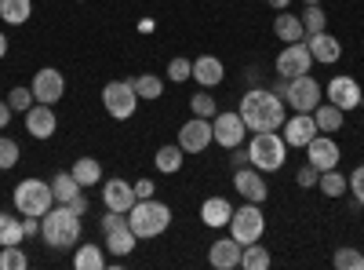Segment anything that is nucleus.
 <instances>
[{
	"mask_svg": "<svg viewBox=\"0 0 364 270\" xmlns=\"http://www.w3.org/2000/svg\"><path fill=\"white\" fill-rule=\"evenodd\" d=\"M135 245H139V237H135V230H132L128 223H120V227H113V230L106 234V249H109L117 259L132 256V252H135Z\"/></svg>",
	"mask_w": 364,
	"mask_h": 270,
	"instance_id": "23",
	"label": "nucleus"
},
{
	"mask_svg": "<svg viewBox=\"0 0 364 270\" xmlns=\"http://www.w3.org/2000/svg\"><path fill=\"white\" fill-rule=\"evenodd\" d=\"M230 165H233V172H237V168H248V165H252V161H248V146H233V150H230Z\"/></svg>",
	"mask_w": 364,
	"mask_h": 270,
	"instance_id": "44",
	"label": "nucleus"
},
{
	"mask_svg": "<svg viewBox=\"0 0 364 270\" xmlns=\"http://www.w3.org/2000/svg\"><path fill=\"white\" fill-rule=\"evenodd\" d=\"M233 190L245 197V201H255V204H262L266 197H269V187L262 183V172L259 168H237L233 172Z\"/></svg>",
	"mask_w": 364,
	"mask_h": 270,
	"instance_id": "15",
	"label": "nucleus"
},
{
	"mask_svg": "<svg viewBox=\"0 0 364 270\" xmlns=\"http://www.w3.org/2000/svg\"><path fill=\"white\" fill-rule=\"evenodd\" d=\"M273 66H277V77H288V81H291V77H302V73H310V70H314V55H310L306 41L284 44Z\"/></svg>",
	"mask_w": 364,
	"mask_h": 270,
	"instance_id": "9",
	"label": "nucleus"
},
{
	"mask_svg": "<svg viewBox=\"0 0 364 270\" xmlns=\"http://www.w3.org/2000/svg\"><path fill=\"white\" fill-rule=\"evenodd\" d=\"M77 4H80V0H77Z\"/></svg>",
	"mask_w": 364,
	"mask_h": 270,
	"instance_id": "53",
	"label": "nucleus"
},
{
	"mask_svg": "<svg viewBox=\"0 0 364 270\" xmlns=\"http://www.w3.org/2000/svg\"><path fill=\"white\" fill-rule=\"evenodd\" d=\"M73 266H77V270H102V266H106V256H102L99 245H77Z\"/></svg>",
	"mask_w": 364,
	"mask_h": 270,
	"instance_id": "30",
	"label": "nucleus"
},
{
	"mask_svg": "<svg viewBox=\"0 0 364 270\" xmlns=\"http://www.w3.org/2000/svg\"><path fill=\"white\" fill-rule=\"evenodd\" d=\"M190 110H193V117H208V121H211V117H215V113H219V106H215V99H211L208 92H197V95L190 99Z\"/></svg>",
	"mask_w": 364,
	"mask_h": 270,
	"instance_id": "40",
	"label": "nucleus"
},
{
	"mask_svg": "<svg viewBox=\"0 0 364 270\" xmlns=\"http://www.w3.org/2000/svg\"><path fill=\"white\" fill-rule=\"evenodd\" d=\"M211 142H215V135H211V121H208V117H193V121H186L178 128L182 154H204Z\"/></svg>",
	"mask_w": 364,
	"mask_h": 270,
	"instance_id": "11",
	"label": "nucleus"
},
{
	"mask_svg": "<svg viewBox=\"0 0 364 270\" xmlns=\"http://www.w3.org/2000/svg\"><path fill=\"white\" fill-rule=\"evenodd\" d=\"M29 15H33L29 0H0V19L8 26H22V22H29Z\"/></svg>",
	"mask_w": 364,
	"mask_h": 270,
	"instance_id": "28",
	"label": "nucleus"
},
{
	"mask_svg": "<svg viewBox=\"0 0 364 270\" xmlns=\"http://www.w3.org/2000/svg\"><path fill=\"white\" fill-rule=\"evenodd\" d=\"M66 208H70V212H77V216H87V208H91V201H87V197H84V190H80V194H77V197H73V201H70Z\"/></svg>",
	"mask_w": 364,
	"mask_h": 270,
	"instance_id": "46",
	"label": "nucleus"
},
{
	"mask_svg": "<svg viewBox=\"0 0 364 270\" xmlns=\"http://www.w3.org/2000/svg\"><path fill=\"white\" fill-rule=\"evenodd\" d=\"M273 33H277L284 44H299V41H306V29H302V19L291 15V11H281L277 22H273Z\"/></svg>",
	"mask_w": 364,
	"mask_h": 270,
	"instance_id": "24",
	"label": "nucleus"
},
{
	"mask_svg": "<svg viewBox=\"0 0 364 270\" xmlns=\"http://www.w3.org/2000/svg\"><path fill=\"white\" fill-rule=\"evenodd\" d=\"M29 259L18 245H4V252H0V270H26Z\"/></svg>",
	"mask_w": 364,
	"mask_h": 270,
	"instance_id": "37",
	"label": "nucleus"
},
{
	"mask_svg": "<svg viewBox=\"0 0 364 270\" xmlns=\"http://www.w3.org/2000/svg\"><path fill=\"white\" fill-rule=\"evenodd\" d=\"M211 135H215V142H219V146L233 150V146H240V142H245V135H248V125L240 121V113L226 110V113H215V117H211Z\"/></svg>",
	"mask_w": 364,
	"mask_h": 270,
	"instance_id": "10",
	"label": "nucleus"
},
{
	"mask_svg": "<svg viewBox=\"0 0 364 270\" xmlns=\"http://www.w3.org/2000/svg\"><path fill=\"white\" fill-rule=\"evenodd\" d=\"M18 142L11 139V135H0V172H8V168H15L18 165Z\"/></svg>",
	"mask_w": 364,
	"mask_h": 270,
	"instance_id": "36",
	"label": "nucleus"
},
{
	"mask_svg": "<svg viewBox=\"0 0 364 270\" xmlns=\"http://www.w3.org/2000/svg\"><path fill=\"white\" fill-rule=\"evenodd\" d=\"M80 216L70 212L66 204H58V208H48V212L41 216V237H44V245L55 249V252H63V249H77L80 242Z\"/></svg>",
	"mask_w": 364,
	"mask_h": 270,
	"instance_id": "2",
	"label": "nucleus"
},
{
	"mask_svg": "<svg viewBox=\"0 0 364 270\" xmlns=\"http://www.w3.org/2000/svg\"><path fill=\"white\" fill-rule=\"evenodd\" d=\"M240 266H245V270H266V266H269L266 245H259V242L245 245V252H240Z\"/></svg>",
	"mask_w": 364,
	"mask_h": 270,
	"instance_id": "34",
	"label": "nucleus"
},
{
	"mask_svg": "<svg viewBox=\"0 0 364 270\" xmlns=\"http://www.w3.org/2000/svg\"><path fill=\"white\" fill-rule=\"evenodd\" d=\"M22 230H26V237L41 234V216H22Z\"/></svg>",
	"mask_w": 364,
	"mask_h": 270,
	"instance_id": "48",
	"label": "nucleus"
},
{
	"mask_svg": "<svg viewBox=\"0 0 364 270\" xmlns=\"http://www.w3.org/2000/svg\"><path fill=\"white\" fill-rule=\"evenodd\" d=\"M84 187L73 179V172H58L55 179H51V194H55V204H70L77 194H80Z\"/></svg>",
	"mask_w": 364,
	"mask_h": 270,
	"instance_id": "27",
	"label": "nucleus"
},
{
	"mask_svg": "<svg viewBox=\"0 0 364 270\" xmlns=\"http://www.w3.org/2000/svg\"><path fill=\"white\" fill-rule=\"evenodd\" d=\"M22 219L18 216H8V212H0V245H22Z\"/></svg>",
	"mask_w": 364,
	"mask_h": 270,
	"instance_id": "32",
	"label": "nucleus"
},
{
	"mask_svg": "<svg viewBox=\"0 0 364 270\" xmlns=\"http://www.w3.org/2000/svg\"><path fill=\"white\" fill-rule=\"evenodd\" d=\"M154 165H157V172L175 175V172L182 168V146H178V142H175V146H161L157 157H154Z\"/></svg>",
	"mask_w": 364,
	"mask_h": 270,
	"instance_id": "31",
	"label": "nucleus"
},
{
	"mask_svg": "<svg viewBox=\"0 0 364 270\" xmlns=\"http://www.w3.org/2000/svg\"><path fill=\"white\" fill-rule=\"evenodd\" d=\"M33 99L37 103H48V106H55L58 99L66 95V77H63V70H55V66H44V70H37V77H33Z\"/></svg>",
	"mask_w": 364,
	"mask_h": 270,
	"instance_id": "12",
	"label": "nucleus"
},
{
	"mask_svg": "<svg viewBox=\"0 0 364 270\" xmlns=\"http://www.w3.org/2000/svg\"><path fill=\"white\" fill-rule=\"evenodd\" d=\"M240 121L248 125V132H277L284 125V99L273 95L269 88H252L240 99Z\"/></svg>",
	"mask_w": 364,
	"mask_h": 270,
	"instance_id": "1",
	"label": "nucleus"
},
{
	"mask_svg": "<svg viewBox=\"0 0 364 270\" xmlns=\"http://www.w3.org/2000/svg\"><path fill=\"white\" fill-rule=\"evenodd\" d=\"M240 252H245V245H240L237 237H223V242L211 245L208 263L215 266V270H237L240 266Z\"/></svg>",
	"mask_w": 364,
	"mask_h": 270,
	"instance_id": "20",
	"label": "nucleus"
},
{
	"mask_svg": "<svg viewBox=\"0 0 364 270\" xmlns=\"http://www.w3.org/2000/svg\"><path fill=\"white\" fill-rule=\"evenodd\" d=\"M284 157H288L284 135H277V132H252V142H248L252 168H259V172H281Z\"/></svg>",
	"mask_w": 364,
	"mask_h": 270,
	"instance_id": "4",
	"label": "nucleus"
},
{
	"mask_svg": "<svg viewBox=\"0 0 364 270\" xmlns=\"http://www.w3.org/2000/svg\"><path fill=\"white\" fill-rule=\"evenodd\" d=\"M343 117H346V110H339L336 103H321V106L314 110L317 132H324V135H336V132L343 128Z\"/></svg>",
	"mask_w": 364,
	"mask_h": 270,
	"instance_id": "25",
	"label": "nucleus"
},
{
	"mask_svg": "<svg viewBox=\"0 0 364 270\" xmlns=\"http://www.w3.org/2000/svg\"><path fill=\"white\" fill-rule=\"evenodd\" d=\"M4 55H8V37L0 33V58H4Z\"/></svg>",
	"mask_w": 364,
	"mask_h": 270,
	"instance_id": "51",
	"label": "nucleus"
},
{
	"mask_svg": "<svg viewBox=\"0 0 364 270\" xmlns=\"http://www.w3.org/2000/svg\"><path fill=\"white\" fill-rule=\"evenodd\" d=\"M128 227L135 230L139 242H149V237H161L168 227H171V208L157 197H146V201H135L132 212H128Z\"/></svg>",
	"mask_w": 364,
	"mask_h": 270,
	"instance_id": "3",
	"label": "nucleus"
},
{
	"mask_svg": "<svg viewBox=\"0 0 364 270\" xmlns=\"http://www.w3.org/2000/svg\"><path fill=\"white\" fill-rule=\"evenodd\" d=\"M154 190H157V187H154V179H139V183H135V197H139V201L154 197Z\"/></svg>",
	"mask_w": 364,
	"mask_h": 270,
	"instance_id": "47",
	"label": "nucleus"
},
{
	"mask_svg": "<svg viewBox=\"0 0 364 270\" xmlns=\"http://www.w3.org/2000/svg\"><path fill=\"white\" fill-rule=\"evenodd\" d=\"M346 183H350V194L357 197V204H364V165H357V168L346 175Z\"/></svg>",
	"mask_w": 364,
	"mask_h": 270,
	"instance_id": "42",
	"label": "nucleus"
},
{
	"mask_svg": "<svg viewBox=\"0 0 364 270\" xmlns=\"http://www.w3.org/2000/svg\"><path fill=\"white\" fill-rule=\"evenodd\" d=\"M55 128H58V117H55V110L48 103H33L26 110V132L33 139H51Z\"/></svg>",
	"mask_w": 364,
	"mask_h": 270,
	"instance_id": "18",
	"label": "nucleus"
},
{
	"mask_svg": "<svg viewBox=\"0 0 364 270\" xmlns=\"http://www.w3.org/2000/svg\"><path fill=\"white\" fill-rule=\"evenodd\" d=\"M70 172H73V179H77L80 187H99L102 183V165L95 157H77Z\"/></svg>",
	"mask_w": 364,
	"mask_h": 270,
	"instance_id": "26",
	"label": "nucleus"
},
{
	"mask_svg": "<svg viewBox=\"0 0 364 270\" xmlns=\"http://www.w3.org/2000/svg\"><path fill=\"white\" fill-rule=\"evenodd\" d=\"M262 230H266V216H262V208L255 201L233 208V216H230V237H237L240 245H252V242H259V237H262Z\"/></svg>",
	"mask_w": 364,
	"mask_h": 270,
	"instance_id": "8",
	"label": "nucleus"
},
{
	"mask_svg": "<svg viewBox=\"0 0 364 270\" xmlns=\"http://www.w3.org/2000/svg\"><path fill=\"white\" fill-rule=\"evenodd\" d=\"M135 183H124V179H106L102 183V204L113 208V212H132V204H135Z\"/></svg>",
	"mask_w": 364,
	"mask_h": 270,
	"instance_id": "16",
	"label": "nucleus"
},
{
	"mask_svg": "<svg viewBox=\"0 0 364 270\" xmlns=\"http://www.w3.org/2000/svg\"><path fill=\"white\" fill-rule=\"evenodd\" d=\"M317 179H321V172L306 161V168H299V175H295V187L299 190H310V187H317Z\"/></svg>",
	"mask_w": 364,
	"mask_h": 270,
	"instance_id": "43",
	"label": "nucleus"
},
{
	"mask_svg": "<svg viewBox=\"0 0 364 270\" xmlns=\"http://www.w3.org/2000/svg\"><path fill=\"white\" fill-rule=\"evenodd\" d=\"M11 113H15V110H11L8 103H0V128H8V125H11Z\"/></svg>",
	"mask_w": 364,
	"mask_h": 270,
	"instance_id": "49",
	"label": "nucleus"
},
{
	"mask_svg": "<svg viewBox=\"0 0 364 270\" xmlns=\"http://www.w3.org/2000/svg\"><path fill=\"white\" fill-rule=\"evenodd\" d=\"M339 142L331 139V135H324V132H317L310 142H306V161L317 168V172H328V168H336L339 165Z\"/></svg>",
	"mask_w": 364,
	"mask_h": 270,
	"instance_id": "13",
	"label": "nucleus"
},
{
	"mask_svg": "<svg viewBox=\"0 0 364 270\" xmlns=\"http://www.w3.org/2000/svg\"><path fill=\"white\" fill-rule=\"evenodd\" d=\"M132 84H135V95L139 99H161V92H164V81L161 77H154V73H142V77H132Z\"/></svg>",
	"mask_w": 364,
	"mask_h": 270,
	"instance_id": "33",
	"label": "nucleus"
},
{
	"mask_svg": "<svg viewBox=\"0 0 364 270\" xmlns=\"http://www.w3.org/2000/svg\"><path fill=\"white\" fill-rule=\"evenodd\" d=\"M331 263H336L339 270H364V252H357V249H339L336 256H331Z\"/></svg>",
	"mask_w": 364,
	"mask_h": 270,
	"instance_id": "38",
	"label": "nucleus"
},
{
	"mask_svg": "<svg viewBox=\"0 0 364 270\" xmlns=\"http://www.w3.org/2000/svg\"><path fill=\"white\" fill-rule=\"evenodd\" d=\"M302 4H321V0H302Z\"/></svg>",
	"mask_w": 364,
	"mask_h": 270,
	"instance_id": "52",
	"label": "nucleus"
},
{
	"mask_svg": "<svg viewBox=\"0 0 364 270\" xmlns=\"http://www.w3.org/2000/svg\"><path fill=\"white\" fill-rule=\"evenodd\" d=\"M120 223H128V216H124V212H113V208H106V216H102V234H109V230L120 227Z\"/></svg>",
	"mask_w": 364,
	"mask_h": 270,
	"instance_id": "45",
	"label": "nucleus"
},
{
	"mask_svg": "<svg viewBox=\"0 0 364 270\" xmlns=\"http://www.w3.org/2000/svg\"><path fill=\"white\" fill-rule=\"evenodd\" d=\"M223 77H226V70H223V63L215 55H200L193 63V81L200 88H215V84H223Z\"/></svg>",
	"mask_w": 364,
	"mask_h": 270,
	"instance_id": "22",
	"label": "nucleus"
},
{
	"mask_svg": "<svg viewBox=\"0 0 364 270\" xmlns=\"http://www.w3.org/2000/svg\"><path fill=\"white\" fill-rule=\"evenodd\" d=\"M284 132V142L288 146H302L306 150V142L317 135V121H314V113H291V117H284V125H281Z\"/></svg>",
	"mask_w": 364,
	"mask_h": 270,
	"instance_id": "17",
	"label": "nucleus"
},
{
	"mask_svg": "<svg viewBox=\"0 0 364 270\" xmlns=\"http://www.w3.org/2000/svg\"><path fill=\"white\" fill-rule=\"evenodd\" d=\"M266 4H269V8H277V11H284V8L291 4V0H266Z\"/></svg>",
	"mask_w": 364,
	"mask_h": 270,
	"instance_id": "50",
	"label": "nucleus"
},
{
	"mask_svg": "<svg viewBox=\"0 0 364 270\" xmlns=\"http://www.w3.org/2000/svg\"><path fill=\"white\" fill-rule=\"evenodd\" d=\"M317 190H321L324 197H343V194L350 190V183H346V175H343V172L328 168V172H321V179H317Z\"/></svg>",
	"mask_w": 364,
	"mask_h": 270,
	"instance_id": "29",
	"label": "nucleus"
},
{
	"mask_svg": "<svg viewBox=\"0 0 364 270\" xmlns=\"http://www.w3.org/2000/svg\"><path fill=\"white\" fill-rule=\"evenodd\" d=\"M11 201L18 208V216H44L55 204V194H51V183H44V179H22Z\"/></svg>",
	"mask_w": 364,
	"mask_h": 270,
	"instance_id": "5",
	"label": "nucleus"
},
{
	"mask_svg": "<svg viewBox=\"0 0 364 270\" xmlns=\"http://www.w3.org/2000/svg\"><path fill=\"white\" fill-rule=\"evenodd\" d=\"M306 48H310V55H314V63H324V66H331V63H339L343 58V44L328 33V29H321V33H310L306 37Z\"/></svg>",
	"mask_w": 364,
	"mask_h": 270,
	"instance_id": "19",
	"label": "nucleus"
},
{
	"mask_svg": "<svg viewBox=\"0 0 364 270\" xmlns=\"http://www.w3.org/2000/svg\"><path fill=\"white\" fill-rule=\"evenodd\" d=\"M190 77H193V63H190V58H171V63H168V81L182 84Z\"/></svg>",
	"mask_w": 364,
	"mask_h": 270,
	"instance_id": "41",
	"label": "nucleus"
},
{
	"mask_svg": "<svg viewBox=\"0 0 364 270\" xmlns=\"http://www.w3.org/2000/svg\"><path fill=\"white\" fill-rule=\"evenodd\" d=\"M33 103H37V99H33V88H11V92H8V106H11L15 113H26Z\"/></svg>",
	"mask_w": 364,
	"mask_h": 270,
	"instance_id": "39",
	"label": "nucleus"
},
{
	"mask_svg": "<svg viewBox=\"0 0 364 270\" xmlns=\"http://www.w3.org/2000/svg\"><path fill=\"white\" fill-rule=\"evenodd\" d=\"M328 103H336L339 110H357L364 103V92H360L357 77H346V73L331 77L328 81Z\"/></svg>",
	"mask_w": 364,
	"mask_h": 270,
	"instance_id": "14",
	"label": "nucleus"
},
{
	"mask_svg": "<svg viewBox=\"0 0 364 270\" xmlns=\"http://www.w3.org/2000/svg\"><path fill=\"white\" fill-rule=\"evenodd\" d=\"M139 103L142 99L135 95V84L132 81H109L102 88V106H106V113L113 117V121H128V117H135Z\"/></svg>",
	"mask_w": 364,
	"mask_h": 270,
	"instance_id": "7",
	"label": "nucleus"
},
{
	"mask_svg": "<svg viewBox=\"0 0 364 270\" xmlns=\"http://www.w3.org/2000/svg\"><path fill=\"white\" fill-rule=\"evenodd\" d=\"M299 19H302V29H306V37H310V33H321V29H328V15H324L321 4H306V11H302Z\"/></svg>",
	"mask_w": 364,
	"mask_h": 270,
	"instance_id": "35",
	"label": "nucleus"
},
{
	"mask_svg": "<svg viewBox=\"0 0 364 270\" xmlns=\"http://www.w3.org/2000/svg\"><path fill=\"white\" fill-rule=\"evenodd\" d=\"M281 99H284V106H291V113H314L324 103V92H321V84L310 73H302V77H291L288 81Z\"/></svg>",
	"mask_w": 364,
	"mask_h": 270,
	"instance_id": "6",
	"label": "nucleus"
},
{
	"mask_svg": "<svg viewBox=\"0 0 364 270\" xmlns=\"http://www.w3.org/2000/svg\"><path fill=\"white\" fill-rule=\"evenodd\" d=\"M230 216H233V204L226 197H208L200 204V223L211 227V230H219V227H230Z\"/></svg>",
	"mask_w": 364,
	"mask_h": 270,
	"instance_id": "21",
	"label": "nucleus"
}]
</instances>
